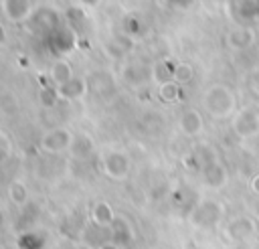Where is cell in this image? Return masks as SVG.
Wrapping results in <instances>:
<instances>
[{"instance_id": "cell-1", "label": "cell", "mask_w": 259, "mask_h": 249, "mask_svg": "<svg viewBox=\"0 0 259 249\" xmlns=\"http://www.w3.org/2000/svg\"><path fill=\"white\" fill-rule=\"evenodd\" d=\"M202 105L212 117L225 119V117L233 115V111L237 107V99H235V93L231 91V87H227L223 83H214L204 91Z\"/></svg>"}, {"instance_id": "cell-2", "label": "cell", "mask_w": 259, "mask_h": 249, "mask_svg": "<svg viewBox=\"0 0 259 249\" xmlns=\"http://www.w3.org/2000/svg\"><path fill=\"white\" fill-rule=\"evenodd\" d=\"M73 134L69 128L65 126H59V128H51L47 130L40 140H38V148L45 152V154H63L67 150H71V144H73Z\"/></svg>"}, {"instance_id": "cell-3", "label": "cell", "mask_w": 259, "mask_h": 249, "mask_svg": "<svg viewBox=\"0 0 259 249\" xmlns=\"http://www.w3.org/2000/svg\"><path fill=\"white\" fill-rule=\"evenodd\" d=\"M223 217V206L217 202V200H210V198H204L200 200L194 209H192V215H190V221L192 225L196 227H214Z\"/></svg>"}, {"instance_id": "cell-4", "label": "cell", "mask_w": 259, "mask_h": 249, "mask_svg": "<svg viewBox=\"0 0 259 249\" xmlns=\"http://www.w3.org/2000/svg\"><path fill=\"white\" fill-rule=\"evenodd\" d=\"M233 132L247 140V138H253L259 134V111L253 109V107H245L241 109L235 117H233Z\"/></svg>"}, {"instance_id": "cell-5", "label": "cell", "mask_w": 259, "mask_h": 249, "mask_svg": "<svg viewBox=\"0 0 259 249\" xmlns=\"http://www.w3.org/2000/svg\"><path fill=\"white\" fill-rule=\"evenodd\" d=\"M130 168H132V162H130L127 154H123L119 150H113L103 158V170L113 180H123L130 174Z\"/></svg>"}, {"instance_id": "cell-6", "label": "cell", "mask_w": 259, "mask_h": 249, "mask_svg": "<svg viewBox=\"0 0 259 249\" xmlns=\"http://www.w3.org/2000/svg\"><path fill=\"white\" fill-rule=\"evenodd\" d=\"M202 128H204V119H202V115H200L198 109L188 107V109H182L180 111V115H178V130L186 138L198 136L202 132Z\"/></svg>"}, {"instance_id": "cell-7", "label": "cell", "mask_w": 259, "mask_h": 249, "mask_svg": "<svg viewBox=\"0 0 259 249\" xmlns=\"http://www.w3.org/2000/svg\"><path fill=\"white\" fill-rule=\"evenodd\" d=\"M57 93L61 99H67V101H77L81 99L85 93H89V81L85 77H71L67 83L59 85L57 87Z\"/></svg>"}, {"instance_id": "cell-8", "label": "cell", "mask_w": 259, "mask_h": 249, "mask_svg": "<svg viewBox=\"0 0 259 249\" xmlns=\"http://www.w3.org/2000/svg\"><path fill=\"white\" fill-rule=\"evenodd\" d=\"M225 43L233 51H245L255 43V32L251 28H247V26H237V28H231L227 32Z\"/></svg>"}, {"instance_id": "cell-9", "label": "cell", "mask_w": 259, "mask_h": 249, "mask_svg": "<svg viewBox=\"0 0 259 249\" xmlns=\"http://www.w3.org/2000/svg\"><path fill=\"white\" fill-rule=\"evenodd\" d=\"M4 16L12 22H22L32 14V2L30 0H2Z\"/></svg>"}, {"instance_id": "cell-10", "label": "cell", "mask_w": 259, "mask_h": 249, "mask_svg": "<svg viewBox=\"0 0 259 249\" xmlns=\"http://www.w3.org/2000/svg\"><path fill=\"white\" fill-rule=\"evenodd\" d=\"M202 178H204V184L206 186H210V188H223L227 184V180H229V174H227V168L223 166V162H219L214 158L212 162H208L204 166Z\"/></svg>"}, {"instance_id": "cell-11", "label": "cell", "mask_w": 259, "mask_h": 249, "mask_svg": "<svg viewBox=\"0 0 259 249\" xmlns=\"http://www.w3.org/2000/svg\"><path fill=\"white\" fill-rule=\"evenodd\" d=\"M255 231H257L255 221H253V219H249V217H237V219H233V221L229 223V227H227V233H229L235 241L249 239Z\"/></svg>"}, {"instance_id": "cell-12", "label": "cell", "mask_w": 259, "mask_h": 249, "mask_svg": "<svg viewBox=\"0 0 259 249\" xmlns=\"http://www.w3.org/2000/svg\"><path fill=\"white\" fill-rule=\"evenodd\" d=\"M121 75H123V79H125L127 85L140 87V85H144V83L150 79V75H154V71H152V69H146L144 65L127 63V65L121 69Z\"/></svg>"}, {"instance_id": "cell-13", "label": "cell", "mask_w": 259, "mask_h": 249, "mask_svg": "<svg viewBox=\"0 0 259 249\" xmlns=\"http://www.w3.org/2000/svg\"><path fill=\"white\" fill-rule=\"evenodd\" d=\"M49 77H51V81H53L55 87L67 83V81L73 77V67H71V63H69L67 59H57V61H53V65H51V69H49Z\"/></svg>"}, {"instance_id": "cell-14", "label": "cell", "mask_w": 259, "mask_h": 249, "mask_svg": "<svg viewBox=\"0 0 259 249\" xmlns=\"http://www.w3.org/2000/svg\"><path fill=\"white\" fill-rule=\"evenodd\" d=\"M91 215H93V221H95L97 225H101V227H107V225H113V223H115L113 211H111V206H109L105 200L95 202Z\"/></svg>"}, {"instance_id": "cell-15", "label": "cell", "mask_w": 259, "mask_h": 249, "mask_svg": "<svg viewBox=\"0 0 259 249\" xmlns=\"http://www.w3.org/2000/svg\"><path fill=\"white\" fill-rule=\"evenodd\" d=\"M87 81H89V91L107 93V91H111V89H113V79H111L107 73H103V71L93 73V75H91Z\"/></svg>"}, {"instance_id": "cell-16", "label": "cell", "mask_w": 259, "mask_h": 249, "mask_svg": "<svg viewBox=\"0 0 259 249\" xmlns=\"http://www.w3.org/2000/svg\"><path fill=\"white\" fill-rule=\"evenodd\" d=\"M180 85L176 83V81H172V79H168V81H162L160 83V87H158V95H160V99L162 101H166V103H176L178 99H180Z\"/></svg>"}, {"instance_id": "cell-17", "label": "cell", "mask_w": 259, "mask_h": 249, "mask_svg": "<svg viewBox=\"0 0 259 249\" xmlns=\"http://www.w3.org/2000/svg\"><path fill=\"white\" fill-rule=\"evenodd\" d=\"M194 77V69L188 63H176L172 65V81H176L178 85H186L188 81H192Z\"/></svg>"}, {"instance_id": "cell-18", "label": "cell", "mask_w": 259, "mask_h": 249, "mask_svg": "<svg viewBox=\"0 0 259 249\" xmlns=\"http://www.w3.org/2000/svg\"><path fill=\"white\" fill-rule=\"evenodd\" d=\"M91 152H93V142H91V138H89V136L79 134V136H75V138H73L71 154L85 158V156H87V154H91Z\"/></svg>"}, {"instance_id": "cell-19", "label": "cell", "mask_w": 259, "mask_h": 249, "mask_svg": "<svg viewBox=\"0 0 259 249\" xmlns=\"http://www.w3.org/2000/svg\"><path fill=\"white\" fill-rule=\"evenodd\" d=\"M8 196L14 204H24L26 198H28V190H26L24 182L22 180H12L10 186H8Z\"/></svg>"}, {"instance_id": "cell-20", "label": "cell", "mask_w": 259, "mask_h": 249, "mask_svg": "<svg viewBox=\"0 0 259 249\" xmlns=\"http://www.w3.org/2000/svg\"><path fill=\"white\" fill-rule=\"evenodd\" d=\"M144 128L152 134H158L164 130V117L158 111H146L144 113Z\"/></svg>"}, {"instance_id": "cell-21", "label": "cell", "mask_w": 259, "mask_h": 249, "mask_svg": "<svg viewBox=\"0 0 259 249\" xmlns=\"http://www.w3.org/2000/svg\"><path fill=\"white\" fill-rule=\"evenodd\" d=\"M59 99H61V97H59V93H57V87H51V89H42V91H40V101H42V105H47V107H53Z\"/></svg>"}, {"instance_id": "cell-22", "label": "cell", "mask_w": 259, "mask_h": 249, "mask_svg": "<svg viewBox=\"0 0 259 249\" xmlns=\"http://www.w3.org/2000/svg\"><path fill=\"white\" fill-rule=\"evenodd\" d=\"M0 146H2V152H0L2 160H8V156H10V152H12V142H10V138H8L6 132L0 134Z\"/></svg>"}, {"instance_id": "cell-23", "label": "cell", "mask_w": 259, "mask_h": 249, "mask_svg": "<svg viewBox=\"0 0 259 249\" xmlns=\"http://www.w3.org/2000/svg\"><path fill=\"white\" fill-rule=\"evenodd\" d=\"M251 190H253L255 194H259V174L253 176V180H251Z\"/></svg>"}, {"instance_id": "cell-24", "label": "cell", "mask_w": 259, "mask_h": 249, "mask_svg": "<svg viewBox=\"0 0 259 249\" xmlns=\"http://www.w3.org/2000/svg\"><path fill=\"white\" fill-rule=\"evenodd\" d=\"M81 4H85V6H89V8H95V6H99L101 4V0H79Z\"/></svg>"}, {"instance_id": "cell-25", "label": "cell", "mask_w": 259, "mask_h": 249, "mask_svg": "<svg viewBox=\"0 0 259 249\" xmlns=\"http://www.w3.org/2000/svg\"><path fill=\"white\" fill-rule=\"evenodd\" d=\"M168 2H172L174 6H182V8H186V6H188L192 0H168Z\"/></svg>"}, {"instance_id": "cell-26", "label": "cell", "mask_w": 259, "mask_h": 249, "mask_svg": "<svg viewBox=\"0 0 259 249\" xmlns=\"http://www.w3.org/2000/svg\"><path fill=\"white\" fill-rule=\"evenodd\" d=\"M101 249H117V247H115V245H113V243H107V245H103V247H101Z\"/></svg>"}, {"instance_id": "cell-27", "label": "cell", "mask_w": 259, "mask_h": 249, "mask_svg": "<svg viewBox=\"0 0 259 249\" xmlns=\"http://www.w3.org/2000/svg\"><path fill=\"white\" fill-rule=\"evenodd\" d=\"M71 249H79V247H71Z\"/></svg>"}]
</instances>
